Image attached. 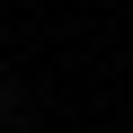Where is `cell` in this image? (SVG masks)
Returning a JSON list of instances; mask_svg holds the SVG:
<instances>
[{
    "mask_svg": "<svg viewBox=\"0 0 133 133\" xmlns=\"http://www.w3.org/2000/svg\"><path fill=\"white\" fill-rule=\"evenodd\" d=\"M0 124H9V98H0Z\"/></svg>",
    "mask_w": 133,
    "mask_h": 133,
    "instance_id": "1",
    "label": "cell"
}]
</instances>
